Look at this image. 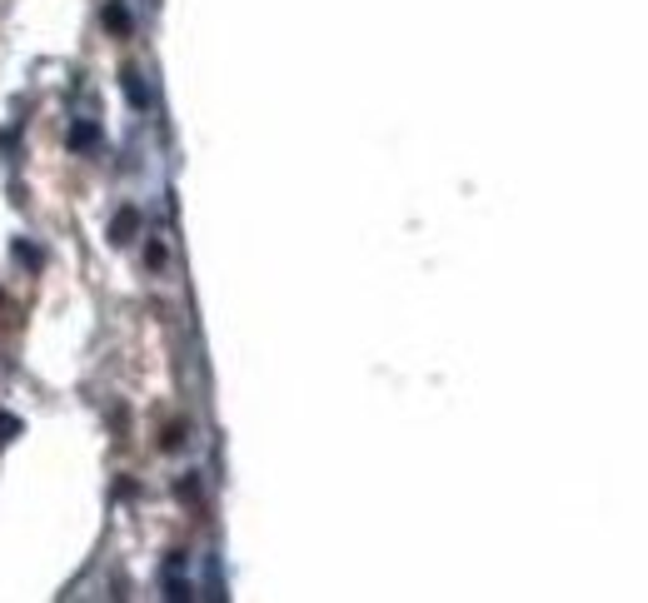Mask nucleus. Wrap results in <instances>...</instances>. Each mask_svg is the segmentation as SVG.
Here are the masks:
<instances>
[{
    "label": "nucleus",
    "mask_w": 648,
    "mask_h": 603,
    "mask_svg": "<svg viewBox=\"0 0 648 603\" xmlns=\"http://www.w3.org/2000/svg\"><path fill=\"white\" fill-rule=\"evenodd\" d=\"M120 85H125V100L135 105V110H145V105H150V85L140 81V70H120Z\"/></svg>",
    "instance_id": "nucleus-1"
},
{
    "label": "nucleus",
    "mask_w": 648,
    "mask_h": 603,
    "mask_svg": "<svg viewBox=\"0 0 648 603\" xmlns=\"http://www.w3.org/2000/svg\"><path fill=\"white\" fill-rule=\"evenodd\" d=\"M160 589H165V599H195V583L190 579H180V569H165V579H160Z\"/></svg>",
    "instance_id": "nucleus-2"
},
{
    "label": "nucleus",
    "mask_w": 648,
    "mask_h": 603,
    "mask_svg": "<svg viewBox=\"0 0 648 603\" xmlns=\"http://www.w3.org/2000/svg\"><path fill=\"white\" fill-rule=\"evenodd\" d=\"M135 225H140L135 209H120V215H115V230H110V240H115V244H130V240H135Z\"/></svg>",
    "instance_id": "nucleus-3"
},
{
    "label": "nucleus",
    "mask_w": 648,
    "mask_h": 603,
    "mask_svg": "<svg viewBox=\"0 0 648 603\" xmlns=\"http://www.w3.org/2000/svg\"><path fill=\"white\" fill-rule=\"evenodd\" d=\"M95 140H100V130H95L90 120H81V125H70V145H75V150H95Z\"/></svg>",
    "instance_id": "nucleus-4"
},
{
    "label": "nucleus",
    "mask_w": 648,
    "mask_h": 603,
    "mask_svg": "<svg viewBox=\"0 0 648 603\" xmlns=\"http://www.w3.org/2000/svg\"><path fill=\"white\" fill-rule=\"evenodd\" d=\"M185 439H190V424H170V429H165V439H160V449H165V454H175Z\"/></svg>",
    "instance_id": "nucleus-5"
},
{
    "label": "nucleus",
    "mask_w": 648,
    "mask_h": 603,
    "mask_svg": "<svg viewBox=\"0 0 648 603\" xmlns=\"http://www.w3.org/2000/svg\"><path fill=\"white\" fill-rule=\"evenodd\" d=\"M105 21L115 25L120 35H130V15H125V5H105Z\"/></svg>",
    "instance_id": "nucleus-6"
},
{
    "label": "nucleus",
    "mask_w": 648,
    "mask_h": 603,
    "mask_svg": "<svg viewBox=\"0 0 648 603\" xmlns=\"http://www.w3.org/2000/svg\"><path fill=\"white\" fill-rule=\"evenodd\" d=\"M15 259H25V265H40V250H35V244H25V240H15Z\"/></svg>",
    "instance_id": "nucleus-7"
},
{
    "label": "nucleus",
    "mask_w": 648,
    "mask_h": 603,
    "mask_svg": "<svg viewBox=\"0 0 648 603\" xmlns=\"http://www.w3.org/2000/svg\"><path fill=\"white\" fill-rule=\"evenodd\" d=\"M21 434V419L15 414H0V439H15Z\"/></svg>",
    "instance_id": "nucleus-8"
}]
</instances>
